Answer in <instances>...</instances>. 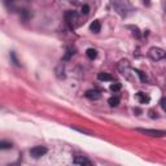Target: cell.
Wrapping results in <instances>:
<instances>
[{"label": "cell", "instance_id": "6da1fadb", "mask_svg": "<svg viewBox=\"0 0 166 166\" xmlns=\"http://www.w3.org/2000/svg\"><path fill=\"white\" fill-rule=\"evenodd\" d=\"M112 5L115 13H118L121 17H127L132 12V5L128 0H112Z\"/></svg>", "mask_w": 166, "mask_h": 166}, {"label": "cell", "instance_id": "7a4b0ae2", "mask_svg": "<svg viewBox=\"0 0 166 166\" xmlns=\"http://www.w3.org/2000/svg\"><path fill=\"white\" fill-rule=\"evenodd\" d=\"M65 21L70 29H77L79 26V14L75 11H68L65 13Z\"/></svg>", "mask_w": 166, "mask_h": 166}, {"label": "cell", "instance_id": "3957f363", "mask_svg": "<svg viewBox=\"0 0 166 166\" xmlns=\"http://www.w3.org/2000/svg\"><path fill=\"white\" fill-rule=\"evenodd\" d=\"M148 56L152 59L153 61H160V60H164L165 59V51L162 48H158V47H152L149 49V52H148Z\"/></svg>", "mask_w": 166, "mask_h": 166}, {"label": "cell", "instance_id": "277c9868", "mask_svg": "<svg viewBox=\"0 0 166 166\" xmlns=\"http://www.w3.org/2000/svg\"><path fill=\"white\" fill-rule=\"evenodd\" d=\"M118 69H119V71L122 73V75H123L125 78H127V79H130V81H132V77H131V73H134V70L130 68V65H128V62L126 61V60H122L121 62H119V65H118Z\"/></svg>", "mask_w": 166, "mask_h": 166}, {"label": "cell", "instance_id": "5b68a950", "mask_svg": "<svg viewBox=\"0 0 166 166\" xmlns=\"http://www.w3.org/2000/svg\"><path fill=\"white\" fill-rule=\"evenodd\" d=\"M138 132H141L144 135H148V136H156V138H162L165 136V131L164 130H149V128H136Z\"/></svg>", "mask_w": 166, "mask_h": 166}, {"label": "cell", "instance_id": "8992f818", "mask_svg": "<svg viewBox=\"0 0 166 166\" xmlns=\"http://www.w3.org/2000/svg\"><path fill=\"white\" fill-rule=\"evenodd\" d=\"M47 153V148L46 147H42V146H37L30 149V155L34 158H40L42 156H44Z\"/></svg>", "mask_w": 166, "mask_h": 166}, {"label": "cell", "instance_id": "52a82bcc", "mask_svg": "<svg viewBox=\"0 0 166 166\" xmlns=\"http://www.w3.org/2000/svg\"><path fill=\"white\" fill-rule=\"evenodd\" d=\"M84 96L90 99V100H99L100 97H101V92H100L99 90H90L84 93Z\"/></svg>", "mask_w": 166, "mask_h": 166}, {"label": "cell", "instance_id": "ba28073f", "mask_svg": "<svg viewBox=\"0 0 166 166\" xmlns=\"http://www.w3.org/2000/svg\"><path fill=\"white\" fill-rule=\"evenodd\" d=\"M75 165H92V162L88 160V158H86V157H83V156H77L75 158H74V161H73Z\"/></svg>", "mask_w": 166, "mask_h": 166}, {"label": "cell", "instance_id": "9c48e42d", "mask_svg": "<svg viewBox=\"0 0 166 166\" xmlns=\"http://www.w3.org/2000/svg\"><path fill=\"white\" fill-rule=\"evenodd\" d=\"M135 96H136V99L139 100V103H140V104H148V103H149V100H150L149 96L146 95L144 92H138Z\"/></svg>", "mask_w": 166, "mask_h": 166}, {"label": "cell", "instance_id": "30bf717a", "mask_svg": "<svg viewBox=\"0 0 166 166\" xmlns=\"http://www.w3.org/2000/svg\"><path fill=\"white\" fill-rule=\"evenodd\" d=\"M90 30L92 33H99L100 30H101V24H100V21L99 20H95L90 25Z\"/></svg>", "mask_w": 166, "mask_h": 166}, {"label": "cell", "instance_id": "8fae6325", "mask_svg": "<svg viewBox=\"0 0 166 166\" xmlns=\"http://www.w3.org/2000/svg\"><path fill=\"white\" fill-rule=\"evenodd\" d=\"M97 79L99 81H103V82H110V81H113V77L108 73H99Z\"/></svg>", "mask_w": 166, "mask_h": 166}, {"label": "cell", "instance_id": "7c38bea8", "mask_svg": "<svg viewBox=\"0 0 166 166\" xmlns=\"http://www.w3.org/2000/svg\"><path fill=\"white\" fill-rule=\"evenodd\" d=\"M86 55H87L88 59L93 60V59H96L97 52H96V49H93V48H88V49H87V52H86Z\"/></svg>", "mask_w": 166, "mask_h": 166}, {"label": "cell", "instance_id": "4fadbf2b", "mask_svg": "<svg viewBox=\"0 0 166 166\" xmlns=\"http://www.w3.org/2000/svg\"><path fill=\"white\" fill-rule=\"evenodd\" d=\"M56 74H57V77H59V78H65V74H64V64L62 62L56 68Z\"/></svg>", "mask_w": 166, "mask_h": 166}, {"label": "cell", "instance_id": "5bb4252c", "mask_svg": "<svg viewBox=\"0 0 166 166\" xmlns=\"http://www.w3.org/2000/svg\"><path fill=\"white\" fill-rule=\"evenodd\" d=\"M108 103H109L110 106H118V105H119V97H117V96H112L109 100H108Z\"/></svg>", "mask_w": 166, "mask_h": 166}, {"label": "cell", "instance_id": "9a60e30c", "mask_svg": "<svg viewBox=\"0 0 166 166\" xmlns=\"http://www.w3.org/2000/svg\"><path fill=\"white\" fill-rule=\"evenodd\" d=\"M135 73H136V75H138L139 78H140V81L143 82V83H146V82H148V78H147V75L143 73V71H140V70H135Z\"/></svg>", "mask_w": 166, "mask_h": 166}, {"label": "cell", "instance_id": "2e32d148", "mask_svg": "<svg viewBox=\"0 0 166 166\" xmlns=\"http://www.w3.org/2000/svg\"><path fill=\"white\" fill-rule=\"evenodd\" d=\"M121 83H118V82H115V83H112L110 84V91H113V92H118L119 90H121Z\"/></svg>", "mask_w": 166, "mask_h": 166}, {"label": "cell", "instance_id": "e0dca14e", "mask_svg": "<svg viewBox=\"0 0 166 166\" xmlns=\"http://www.w3.org/2000/svg\"><path fill=\"white\" fill-rule=\"evenodd\" d=\"M12 148V144L11 143H7V141H2L0 143V149H9Z\"/></svg>", "mask_w": 166, "mask_h": 166}, {"label": "cell", "instance_id": "ac0fdd59", "mask_svg": "<svg viewBox=\"0 0 166 166\" xmlns=\"http://www.w3.org/2000/svg\"><path fill=\"white\" fill-rule=\"evenodd\" d=\"M128 29H131V30H132V34L135 35L136 38H140V33H139V29H138V27H134V26H128Z\"/></svg>", "mask_w": 166, "mask_h": 166}, {"label": "cell", "instance_id": "d6986e66", "mask_svg": "<svg viewBox=\"0 0 166 166\" xmlns=\"http://www.w3.org/2000/svg\"><path fill=\"white\" fill-rule=\"evenodd\" d=\"M73 53H74V52H73V49H71V48H68V49H66V55H65L64 60H69V59H70V56L73 55Z\"/></svg>", "mask_w": 166, "mask_h": 166}, {"label": "cell", "instance_id": "ffe728a7", "mask_svg": "<svg viewBox=\"0 0 166 166\" xmlns=\"http://www.w3.org/2000/svg\"><path fill=\"white\" fill-rule=\"evenodd\" d=\"M82 13L83 14H88L90 13V7L88 5H83L82 7Z\"/></svg>", "mask_w": 166, "mask_h": 166}, {"label": "cell", "instance_id": "44dd1931", "mask_svg": "<svg viewBox=\"0 0 166 166\" xmlns=\"http://www.w3.org/2000/svg\"><path fill=\"white\" fill-rule=\"evenodd\" d=\"M149 114H150V115H149L150 118H157V113H155L153 110H150V112H149Z\"/></svg>", "mask_w": 166, "mask_h": 166}, {"label": "cell", "instance_id": "7402d4cb", "mask_svg": "<svg viewBox=\"0 0 166 166\" xmlns=\"http://www.w3.org/2000/svg\"><path fill=\"white\" fill-rule=\"evenodd\" d=\"M160 104H161V108L165 110V99H161V101H160Z\"/></svg>", "mask_w": 166, "mask_h": 166}]
</instances>
